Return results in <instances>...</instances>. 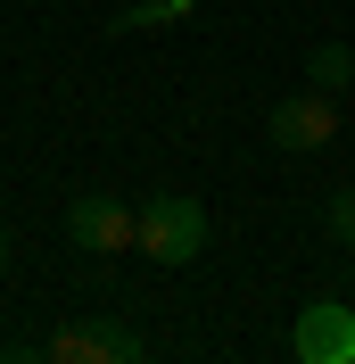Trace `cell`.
I'll return each mask as SVG.
<instances>
[{
	"label": "cell",
	"mask_w": 355,
	"mask_h": 364,
	"mask_svg": "<svg viewBox=\"0 0 355 364\" xmlns=\"http://www.w3.org/2000/svg\"><path fill=\"white\" fill-rule=\"evenodd\" d=\"M199 249H207V207L190 191L141 199V257L149 265H199Z\"/></svg>",
	"instance_id": "cell-1"
},
{
	"label": "cell",
	"mask_w": 355,
	"mask_h": 364,
	"mask_svg": "<svg viewBox=\"0 0 355 364\" xmlns=\"http://www.w3.org/2000/svg\"><path fill=\"white\" fill-rule=\"evenodd\" d=\"M265 141H273V149H289V158H306V149H331V141H339V100H331V91L273 100V108H265Z\"/></svg>",
	"instance_id": "cell-2"
},
{
	"label": "cell",
	"mask_w": 355,
	"mask_h": 364,
	"mask_svg": "<svg viewBox=\"0 0 355 364\" xmlns=\"http://www.w3.org/2000/svg\"><path fill=\"white\" fill-rule=\"evenodd\" d=\"M67 240L91 257H116L141 240V207H124L116 191H83V199H67Z\"/></svg>",
	"instance_id": "cell-3"
},
{
	"label": "cell",
	"mask_w": 355,
	"mask_h": 364,
	"mask_svg": "<svg viewBox=\"0 0 355 364\" xmlns=\"http://www.w3.org/2000/svg\"><path fill=\"white\" fill-rule=\"evenodd\" d=\"M50 356L58 364H141V331L116 323V315H83V323L50 331Z\"/></svg>",
	"instance_id": "cell-4"
},
{
	"label": "cell",
	"mask_w": 355,
	"mask_h": 364,
	"mask_svg": "<svg viewBox=\"0 0 355 364\" xmlns=\"http://www.w3.org/2000/svg\"><path fill=\"white\" fill-rule=\"evenodd\" d=\"M289 348H297V364H355V306L314 298L306 315L289 323Z\"/></svg>",
	"instance_id": "cell-5"
},
{
	"label": "cell",
	"mask_w": 355,
	"mask_h": 364,
	"mask_svg": "<svg viewBox=\"0 0 355 364\" xmlns=\"http://www.w3.org/2000/svg\"><path fill=\"white\" fill-rule=\"evenodd\" d=\"M306 83L339 100V91L355 83V50H347V42H314V50H306Z\"/></svg>",
	"instance_id": "cell-6"
},
{
	"label": "cell",
	"mask_w": 355,
	"mask_h": 364,
	"mask_svg": "<svg viewBox=\"0 0 355 364\" xmlns=\"http://www.w3.org/2000/svg\"><path fill=\"white\" fill-rule=\"evenodd\" d=\"M322 232H331L339 249H355V191H331L322 199Z\"/></svg>",
	"instance_id": "cell-7"
},
{
	"label": "cell",
	"mask_w": 355,
	"mask_h": 364,
	"mask_svg": "<svg viewBox=\"0 0 355 364\" xmlns=\"http://www.w3.org/2000/svg\"><path fill=\"white\" fill-rule=\"evenodd\" d=\"M182 9H190V0H141V9H124V17H116V33H141V25H174Z\"/></svg>",
	"instance_id": "cell-8"
},
{
	"label": "cell",
	"mask_w": 355,
	"mask_h": 364,
	"mask_svg": "<svg viewBox=\"0 0 355 364\" xmlns=\"http://www.w3.org/2000/svg\"><path fill=\"white\" fill-rule=\"evenodd\" d=\"M0 273H9V232H0Z\"/></svg>",
	"instance_id": "cell-9"
}]
</instances>
